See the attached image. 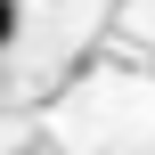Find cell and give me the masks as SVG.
<instances>
[{"label":"cell","instance_id":"6da1fadb","mask_svg":"<svg viewBox=\"0 0 155 155\" xmlns=\"http://www.w3.org/2000/svg\"><path fill=\"white\" fill-rule=\"evenodd\" d=\"M16 41V0H0V49Z\"/></svg>","mask_w":155,"mask_h":155}]
</instances>
